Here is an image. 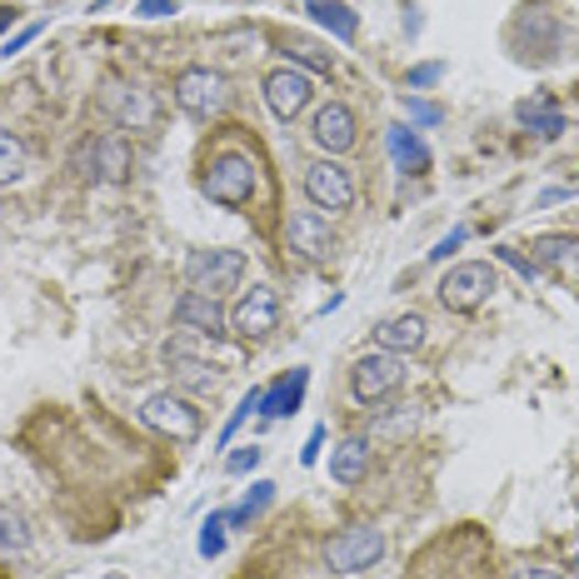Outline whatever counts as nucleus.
<instances>
[{
    "label": "nucleus",
    "mask_w": 579,
    "mask_h": 579,
    "mask_svg": "<svg viewBox=\"0 0 579 579\" xmlns=\"http://www.w3.org/2000/svg\"><path fill=\"white\" fill-rule=\"evenodd\" d=\"M260 460H265V450H260V445H240V450L226 460V470H230V474H250Z\"/></svg>",
    "instance_id": "30"
},
{
    "label": "nucleus",
    "mask_w": 579,
    "mask_h": 579,
    "mask_svg": "<svg viewBox=\"0 0 579 579\" xmlns=\"http://www.w3.org/2000/svg\"><path fill=\"white\" fill-rule=\"evenodd\" d=\"M400 385H405V354L370 350L350 365V395L360 405H385L390 395H400Z\"/></svg>",
    "instance_id": "2"
},
{
    "label": "nucleus",
    "mask_w": 579,
    "mask_h": 579,
    "mask_svg": "<svg viewBox=\"0 0 579 579\" xmlns=\"http://www.w3.org/2000/svg\"><path fill=\"white\" fill-rule=\"evenodd\" d=\"M270 504H275V484H270V480H255V484H250V494H245V500H240L236 510H226V525L245 529L250 520H260V515H265Z\"/></svg>",
    "instance_id": "24"
},
{
    "label": "nucleus",
    "mask_w": 579,
    "mask_h": 579,
    "mask_svg": "<svg viewBox=\"0 0 579 579\" xmlns=\"http://www.w3.org/2000/svg\"><path fill=\"white\" fill-rule=\"evenodd\" d=\"M185 280H190V290L220 301L226 290H240V280H245V255H240V250H195V255L185 260Z\"/></svg>",
    "instance_id": "7"
},
{
    "label": "nucleus",
    "mask_w": 579,
    "mask_h": 579,
    "mask_svg": "<svg viewBox=\"0 0 579 579\" xmlns=\"http://www.w3.org/2000/svg\"><path fill=\"white\" fill-rule=\"evenodd\" d=\"M285 65H295L305 76H330V55L310 41H285Z\"/></svg>",
    "instance_id": "26"
},
{
    "label": "nucleus",
    "mask_w": 579,
    "mask_h": 579,
    "mask_svg": "<svg viewBox=\"0 0 579 579\" xmlns=\"http://www.w3.org/2000/svg\"><path fill=\"white\" fill-rule=\"evenodd\" d=\"M465 236H470V230H465V226H460V230H450V236H445V240H440V245L429 250V260H450V255H455V250H460V245H465Z\"/></svg>",
    "instance_id": "35"
},
{
    "label": "nucleus",
    "mask_w": 579,
    "mask_h": 579,
    "mask_svg": "<svg viewBox=\"0 0 579 579\" xmlns=\"http://www.w3.org/2000/svg\"><path fill=\"white\" fill-rule=\"evenodd\" d=\"M165 365H171V375H175V385L181 390H190V395H220V385H226V370H215L210 360H200V354L190 350L185 340H171L165 345Z\"/></svg>",
    "instance_id": "13"
},
{
    "label": "nucleus",
    "mask_w": 579,
    "mask_h": 579,
    "mask_svg": "<svg viewBox=\"0 0 579 579\" xmlns=\"http://www.w3.org/2000/svg\"><path fill=\"white\" fill-rule=\"evenodd\" d=\"M510 579H559V569L555 565H525V569H515Z\"/></svg>",
    "instance_id": "38"
},
{
    "label": "nucleus",
    "mask_w": 579,
    "mask_h": 579,
    "mask_svg": "<svg viewBox=\"0 0 579 579\" xmlns=\"http://www.w3.org/2000/svg\"><path fill=\"white\" fill-rule=\"evenodd\" d=\"M285 240H290V250L305 255V260H330L335 255V230H330V220H325L320 210H295L290 215Z\"/></svg>",
    "instance_id": "17"
},
{
    "label": "nucleus",
    "mask_w": 579,
    "mask_h": 579,
    "mask_svg": "<svg viewBox=\"0 0 579 579\" xmlns=\"http://www.w3.org/2000/svg\"><path fill=\"white\" fill-rule=\"evenodd\" d=\"M305 11H310V21L325 25L335 41H354V35H360V15H354L345 0H305Z\"/></svg>",
    "instance_id": "21"
},
{
    "label": "nucleus",
    "mask_w": 579,
    "mask_h": 579,
    "mask_svg": "<svg viewBox=\"0 0 579 579\" xmlns=\"http://www.w3.org/2000/svg\"><path fill=\"white\" fill-rule=\"evenodd\" d=\"M175 11H181L175 0H140L135 15H145V21H161V15H175Z\"/></svg>",
    "instance_id": "36"
},
{
    "label": "nucleus",
    "mask_w": 579,
    "mask_h": 579,
    "mask_svg": "<svg viewBox=\"0 0 579 579\" xmlns=\"http://www.w3.org/2000/svg\"><path fill=\"white\" fill-rule=\"evenodd\" d=\"M529 250H535V265H569L579 260V236H539Z\"/></svg>",
    "instance_id": "27"
},
{
    "label": "nucleus",
    "mask_w": 579,
    "mask_h": 579,
    "mask_svg": "<svg viewBox=\"0 0 579 579\" xmlns=\"http://www.w3.org/2000/svg\"><path fill=\"white\" fill-rule=\"evenodd\" d=\"M425 315H395V320H380L375 325V345L380 350H390V354H409V350H419L425 345Z\"/></svg>",
    "instance_id": "19"
},
{
    "label": "nucleus",
    "mask_w": 579,
    "mask_h": 579,
    "mask_svg": "<svg viewBox=\"0 0 579 579\" xmlns=\"http://www.w3.org/2000/svg\"><path fill=\"white\" fill-rule=\"evenodd\" d=\"M305 195H310L315 210H330V215L350 210V205H354V175H350V165H340L335 155L315 161L310 171H305Z\"/></svg>",
    "instance_id": "11"
},
{
    "label": "nucleus",
    "mask_w": 579,
    "mask_h": 579,
    "mask_svg": "<svg viewBox=\"0 0 579 579\" xmlns=\"http://www.w3.org/2000/svg\"><path fill=\"white\" fill-rule=\"evenodd\" d=\"M310 140L320 145L325 155H345L360 140V120H354V110L345 106V100H330V106L315 110L310 120Z\"/></svg>",
    "instance_id": "16"
},
{
    "label": "nucleus",
    "mask_w": 579,
    "mask_h": 579,
    "mask_svg": "<svg viewBox=\"0 0 579 579\" xmlns=\"http://www.w3.org/2000/svg\"><path fill=\"white\" fill-rule=\"evenodd\" d=\"M76 171L96 185H120L130 181V145L120 135H96L76 151Z\"/></svg>",
    "instance_id": "12"
},
{
    "label": "nucleus",
    "mask_w": 579,
    "mask_h": 579,
    "mask_svg": "<svg viewBox=\"0 0 579 579\" xmlns=\"http://www.w3.org/2000/svg\"><path fill=\"white\" fill-rule=\"evenodd\" d=\"M220 549H226V510H220V515H210V520H205V529H200V555L215 559Z\"/></svg>",
    "instance_id": "29"
},
{
    "label": "nucleus",
    "mask_w": 579,
    "mask_h": 579,
    "mask_svg": "<svg viewBox=\"0 0 579 579\" xmlns=\"http://www.w3.org/2000/svg\"><path fill=\"white\" fill-rule=\"evenodd\" d=\"M31 549V525L21 510H0V559H21Z\"/></svg>",
    "instance_id": "25"
},
{
    "label": "nucleus",
    "mask_w": 579,
    "mask_h": 579,
    "mask_svg": "<svg viewBox=\"0 0 579 579\" xmlns=\"http://www.w3.org/2000/svg\"><path fill=\"white\" fill-rule=\"evenodd\" d=\"M515 116H520V125L535 130L539 140H555L559 130H565V110H559L549 96H529V100H520Z\"/></svg>",
    "instance_id": "20"
},
{
    "label": "nucleus",
    "mask_w": 579,
    "mask_h": 579,
    "mask_svg": "<svg viewBox=\"0 0 579 579\" xmlns=\"http://www.w3.org/2000/svg\"><path fill=\"white\" fill-rule=\"evenodd\" d=\"M494 255H500L510 270H520V275H525V280H535V275H539V265H535V260H525L515 245H500V250H494Z\"/></svg>",
    "instance_id": "33"
},
{
    "label": "nucleus",
    "mask_w": 579,
    "mask_h": 579,
    "mask_svg": "<svg viewBox=\"0 0 579 579\" xmlns=\"http://www.w3.org/2000/svg\"><path fill=\"white\" fill-rule=\"evenodd\" d=\"M310 100H315V76H305L295 65H280V70L265 76V106L275 120H295Z\"/></svg>",
    "instance_id": "14"
},
{
    "label": "nucleus",
    "mask_w": 579,
    "mask_h": 579,
    "mask_svg": "<svg viewBox=\"0 0 579 579\" xmlns=\"http://www.w3.org/2000/svg\"><path fill=\"white\" fill-rule=\"evenodd\" d=\"M380 555H385V535L375 525H350L325 545V565L335 575H360V569L380 565Z\"/></svg>",
    "instance_id": "8"
},
{
    "label": "nucleus",
    "mask_w": 579,
    "mask_h": 579,
    "mask_svg": "<svg viewBox=\"0 0 579 579\" xmlns=\"http://www.w3.org/2000/svg\"><path fill=\"white\" fill-rule=\"evenodd\" d=\"M494 290H500L494 265H484V260H465V265H455L450 275L440 280V305L445 310H455V315H474Z\"/></svg>",
    "instance_id": "6"
},
{
    "label": "nucleus",
    "mask_w": 579,
    "mask_h": 579,
    "mask_svg": "<svg viewBox=\"0 0 579 579\" xmlns=\"http://www.w3.org/2000/svg\"><path fill=\"white\" fill-rule=\"evenodd\" d=\"M140 419L151 429H161V435H171L175 445H195L205 429V415L195 409V400L175 395V390H161V395L145 400V405H140Z\"/></svg>",
    "instance_id": "5"
},
{
    "label": "nucleus",
    "mask_w": 579,
    "mask_h": 579,
    "mask_svg": "<svg viewBox=\"0 0 579 579\" xmlns=\"http://www.w3.org/2000/svg\"><path fill=\"white\" fill-rule=\"evenodd\" d=\"M100 110L120 130H155V120H161V100L140 86V80H120V76H110L100 86Z\"/></svg>",
    "instance_id": "4"
},
{
    "label": "nucleus",
    "mask_w": 579,
    "mask_h": 579,
    "mask_svg": "<svg viewBox=\"0 0 579 579\" xmlns=\"http://www.w3.org/2000/svg\"><path fill=\"white\" fill-rule=\"evenodd\" d=\"M390 155H395V165H400L405 175H425V171H429L425 140H419L409 125H395V130H390Z\"/></svg>",
    "instance_id": "23"
},
{
    "label": "nucleus",
    "mask_w": 579,
    "mask_h": 579,
    "mask_svg": "<svg viewBox=\"0 0 579 579\" xmlns=\"http://www.w3.org/2000/svg\"><path fill=\"white\" fill-rule=\"evenodd\" d=\"M440 76H445V65H440V61H425V65H415V70L405 76V86H409V90H425V86H435Z\"/></svg>",
    "instance_id": "31"
},
{
    "label": "nucleus",
    "mask_w": 579,
    "mask_h": 579,
    "mask_svg": "<svg viewBox=\"0 0 579 579\" xmlns=\"http://www.w3.org/2000/svg\"><path fill=\"white\" fill-rule=\"evenodd\" d=\"M575 569H579V559H575Z\"/></svg>",
    "instance_id": "40"
},
{
    "label": "nucleus",
    "mask_w": 579,
    "mask_h": 579,
    "mask_svg": "<svg viewBox=\"0 0 579 579\" xmlns=\"http://www.w3.org/2000/svg\"><path fill=\"white\" fill-rule=\"evenodd\" d=\"M405 110H409V120H419V125H440V120H445L440 106H429V100H415V96H405Z\"/></svg>",
    "instance_id": "32"
},
{
    "label": "nucleus",
    "mask_w": 579,
    "mask_h": 579,
    "mask_svg": "<svg viewBox=\"0 0 579 579\" xmlns=\"http://www.w3.org/2000/svg\"><path fill=\"white\" fill-rule=\"evenodd\" d=\"M21 175H25V145L11 130H0V185H15Z\"/></svg>",
    "instance_id": "28"
},
{
    "label": "nucleus",
    "mask_w": 579,
    "mask_h": 579,
    "mask_svg": "<svg viewBox=\"0 0 579 579\" xmlns=\"http://www.w3.org/2000/svg\"><path fill=\"white\" fill-rule=\"evenodd\" d=\"M510 45H515V55L529 65H555L559 51H565V25H559V15L545 11V6H525V11L515 15V25H510Z\"/></svg>",
    "instance_id": "1"
},
{
    "label": "nucleus",
    "mask_w": 579,
    "mask_h": 579,
    "mask_svg": "<svg viewBox=\"0 0 579 579\" xmlns=\"http://www.w3.org/2000/svg\"><path fill=\"white\" fill-rule=\"evenodd\" d=\"M175 325L190 330V335H200V340H220V335H230L226 305L215 301V295H200V290H185L181 301H175Z\"/></svg>",
    "instance_id": "15"
},
{
    "label": "nucleus",
    "mask_w": 579,
    "mask_h": 579,
    "mask_svg": "<svg viewBox=\"0 0 579 579\" xmlns=\"http://www.w3.org/2000/svg\"><path fill=\"white\" fill-rule=\"evenodd\" d=\"M280 325V295L275 285H250L230 310V335H240L245 345H260Z\"/></svg>",
    "instance_id": "10"
},
{
    "label": "nucleus",
    "mask_w": 579,
    "mask_h": 579,
    "mask_svg": "<svg viewBox=\"0 0 579 579\" xmlns=\"http://www.w3.org/2000/svg\"><path fill=\"white\" fill-rule=\"evenodd\" d=\"M35 35H41V21H31V25H21V31H15V35H11V41L0 45V55H21V51H25V45H31V41H35Z\"/></svg>",
    "instance_id": "34"
},
{
    "label": "nucleus",
    "mask_w": 579,
    "mask_h": 579,
    "mask_svg": "<svg viewBox=\"0 0 579 579\" xmlns=\"http://www.w3.org/2000/svg\"><path fill=\"white\" fill-rule=\"evenodd\" d=\"M305 390H310V370H290L285 380H275V385L260 395V415L265 419H285V415H295V409L305 405Z\"/></svg>",
    "instance_id": "18"
},
{
    "label": "nucleus",
    "mask_w": 579,
    "mask_h": 579,
    "mask_svg": "<svg viewBox=\"0 0 579 579\" xmlns=\"http://www.w3.org/2000/svg\"><path fill=\"white\" fill-rule=\"evenodd\" d=\"M365 474H370V440L350 435V440H345L340 450L330 455V480H340V484H360Z\"/></svg>",
    "instance_id": "22"
},
{
    "label": "nucleus",
    "mask_w": 579,
    "mask_h": 579,
    "mask_svg": "<svg viewBox=\"0 0 579 579\" xmlns=\"http://www.w3.org/2000/svg\"><path fill=\"white\" fill-rule=\"evenodd\" d=\"M175 106L190 120H215L230 106V80L220 70H210V65H185L175 76Z\"/></svg>",
    "instance_id": "3"
},
{
    "label": "nucleus",
    "mask_w": 579,
    "mask_h": 579,
    "mask_svg": "<svg viewBox=\"0 0 579 579\" xmlns=\"http://www.w3.org/2000/svg\"><path fill=\"white\" fill-rule=\"evenodd\" d=\"M320 445H325V429L315 425V429H310V440H305V450H301V460L315 465V460H320Z\"/></svg>",
    "instance_id": "37"
},
{
    "label": "nucleus",
    "mask_w": 579,
    "mask_h": 579,
    "mask_svg": "<svg viewBox=\"0 0 579 579\" xmlns=\"http://www.w3.org/2000/svg\"><path fill=\"white\" fill-rule=\"evenodd\" d=\"M15 15H21V11H15V6H0V35H6V31H11V25H15Z\"/></svg>",
    "instance_id": "39"
},
{
    "label": "nucleus",
    "mask_w": 579,
    "mask_h": 579,
    "mask_svg": "<svg viewBox=\"0 0 579 579\" xmlns=\"http://www.w3.org/2000/svg\"><path fill=\"white\" fill-rule=\"evenodd\" d=\"M200 185L215 205L240 210V205H250V195H255V161H250V155H220V161H210Z\"/></svg>",
    "instance_id": "9"
}]
</instances>
